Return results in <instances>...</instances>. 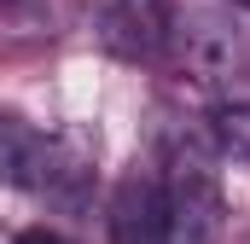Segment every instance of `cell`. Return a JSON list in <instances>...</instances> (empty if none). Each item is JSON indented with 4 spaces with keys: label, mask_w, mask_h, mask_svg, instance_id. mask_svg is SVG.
Listing matches in <instances>:
<instances>
[{
    "label": "cell",
    "mask_w": 250,
    "mask_h": 244,
    "mask_svg": "<svg viewBox=\"0 0 250 244\" xmlns=\"http://www.w3.org/2000/svg\"><path fill=\"white\" fill-rule=\"evenodd\" d=\"M169 41L175 64L198 87L233 93L250 81V29L233 6H187L181 18H169Z\"/></svg>",
    "instance_id": "obj_1"
},
{
    "label": "cell",
    "mask_w": 250,
    "mask_h": 244,
    "mask_svg": "<svg viewBox=\"0 0 250 244\" xmlns=\"http://www.w3.org/2000/svg\"><path fill=\"white\" fill-rule=\"evenodd\" d=\"M87 175L93 169H87V157L70 140H29L23 169H18V181H29L35 192H47V198H82Z\"/></svg>",
    "instance_id": "obj_2"
},
{
    "label": "cell",
    "mask_w": 250,
    "mask_h": 244,
    "mask_svg": "<svg viewBox=\"0 0 250 244\" xmlns=\"http://www.w3.org/2000/svg\"><path fill=\"white\" fill-rule=\"evenodd\" d=\"M163 227V175H140L111 203V239L117 244H157Z\"/></svg>",
    "instance_id": "obj_3"
},
{
    "label": "cell",
    "mask_w": 250,
    "mask_h": 244,
    "mask_svg": "<svg viewBox=\"0 0 250 244\" xmlns=\"http://www.w3.org/2000/svg\"><path fill=\"white\" fill-rule=\"evenodd\" d=\"M64 29V0H0V47L23 53V47H47Z\"/></svg>",
    "instance_id": "obj_4"
},
{
    "label": "cell",
    "mask_w": 250,
    "mask_h": 244,
    "mask_svg": "<svg viewBox=\"0 0 250 244\" xmlns=\"http://www.w3.org/2000/svg\"><path fill=\"white\" fill-rule=\"evenodd\" d=\"M215 145H221L227 157L250 163V99H233V105L215 111Z\"/></svg>",
    "instance_id": "obj_5"
},
{
    "label": "cell",
    "mask_w": 250,
    "mask_h": 244,
    "mask_svg": "<svg viewBox=\"0 0 250 244\" xmlns=\"http://www.w3.org/2000/svg\"><path fill=\"white\" fill-rule=\"evenodd\" d=\"M29 140H35V134H29L18 117H0V181H12V175L23 169V151H29Z\"/></svg>",
    "instance_id": "obj_6"
},
{
    "label": "cell",
    "mask_w": 250,
    "mask_h": 244,
    "mask_svg": "<svg viewBox=\"0 0 250 244\" xmlns=\"http://www.w3.org/2000/svg\"><path fill=\"white\" fill-rule=\"evenodd\" d=\"M18 244H70V239L53 233V227H29V233H18Z\"/></svg>",
    "instance_id": "obj_7"
},
{
    "label": "cell",
    "mask_w": 250,
    "mask_h": 244,
    "mask_svg": "<svg viewBox=\"0 0 250 244\" xmlns=\"http://www.w3.org/2000/svg\"><path fill=\"white\" fill-rule=\"evenodd\" d=\"M233 6H245V12H250V0H233Z\"/></svg>",
    "instance_id": "obj_8"
}]
</instances>
